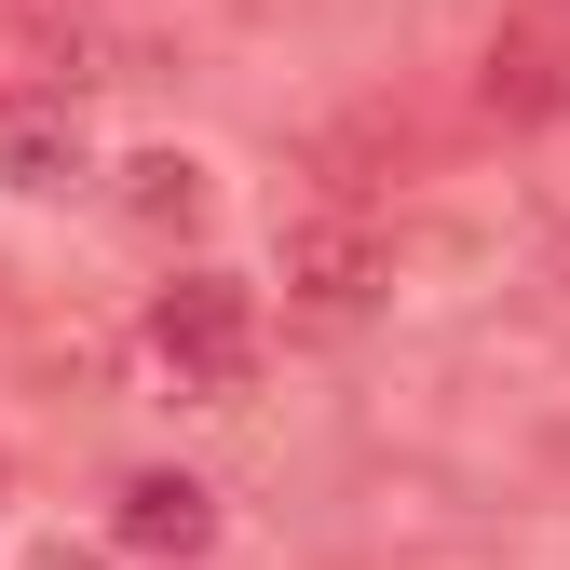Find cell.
<instances>
[{"mask_svg":"<svg viewBox=\"0 0 570 570\" xmlns=\"http://www.w3.org/2000/svg\"><path fill=\"white\" fill-rule=\"evenodd\" d=\"M109 530H122L136 557H177V570H190L204 543H218V503H204V489H190V475H136Z\"/></svg>","mask_w":570,"mask_h":570,"instance_id":"4","label":"cell"},{"mask_svg":"<svg viewBox=\"0 0 570 570\" xmlns=\"http://www.w3.org/2000/svg\"><path fill=\"white\" fill-rule=\"evenodd\" d=\"M557 475H570V421H557Z\"/></svg>","mask_w":570,"mask_h":570,"instance_id":"7","label":"cell"},{"mask_svg":"<svg viewBox=\"0 0 570 570\" xmlns=\"http://www.w3.org/2000/svg\"><path fill=\"white\" fill-rule=\"evenodd\" d=\"M150 367L190 394V407H232L258 381V299L232 272H177L164 299H150Z\"/></svg>","mask_w":570,"mask_h":570,"instance_id":"1","label":"cell"},{"mask_svg":"<svg viewBox=\"0 0 570 570\" xmlns=\"http://www.w3.org/2000/svg\"><path fill=\"white\" fill-rule=\"evenodd\" d=\"M489 109H517V122L570 109V41L557 28H503V41H489Z\"/></svg>","mask_w":570,"mask_h":570,"instance_id":"5","label":"cell"},{"mask_svg":"<svg viewBox=\"0 0 570 570\" xmlns=\"http://www.w3.org/2000/svg\"><path fill=\"white\" fill-rule=\"evenodd\" d=\"M285 299L313 326H353L381 299V232L367 218H285Z\"/></svg>","mask_w":570,"mask_h":570,"instance_id":"2","label":"cell"},{"mask_svg":"<svg viewBox=\"0 0 570 570\" xmlns=\"http://www.w3.org/2000/svg\"><path fill=\"white\" fill-rule=\"evenodd\" d=\"M122 204H136V218H150V232H190V218H204V164L150 150V164H136V190H122Z\"/></svg>","mask_w":570,"mask_h":570,"instance_id":"6","label":"cell"},{"mask_svg":"<svg viewBox=\"0 0 570 570\" xmlns=\"http://www.w3.org/2000/svg\"><path fill=\"white\" fill-rule=\"evenodd\" d=\"M96 150H82V96L68 82H0V177L14 190H68Z\"/></svg>","mask_w":570,"mask_h":570,"instance_id":"3","label":"cell"}]
</instances>
